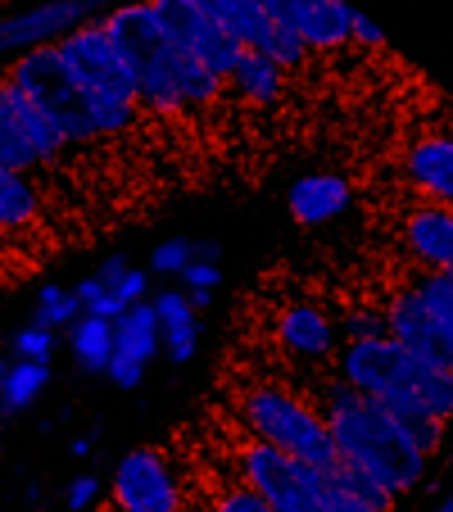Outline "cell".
Returning <instances> with one entry per match:
<instances>
[{"label": "cell", "instance_id": "d6986e66", "mask_svg": "<svg viewBox=\"0 0 453 512\" xmlns=\"http://www.w3.org/2000/svg\"><path fill=\"white\" fill-rule=\"evenodd\" d=\"M408 182L422 191L426 204H444L453 200V141L449 136H422L404 159Z\"/></svg>", "mask_w": 453, "mask_h": 512}, {"label": "cell", "instance_id": "ffe728a7", "mask_svg": "<svg viewBox=\"0 0 453 512\" xmlns=\"http://www.w3.org/2000/svg\"><path fill=\"white\" fill-rule=\"evenodd\" d=\"M68 349H73V358H78L82 372H91V377H105V372H109V358H114V327L82 313V318L68 327Z\"/></svg>", "mask_w": 453, "mask_h": 512}, {"label": "cell", "instance_id": "7402d4cb", "mask_svg": "<svg viewBox=\"0 0 453 512\" xmlns=\"http://www.w3.org/2000/svg\"><path fill=\"white\" fill-rule=\"evenodd\" d=\"M41 218V195L32 177H19L10 168H0V232H19Z\"/></svg>", "mask_w": 453, "mask_h": 512}, {"label": "cell", "instance_id": "7a4b0ae2", "mask_svg": "<svg viewBox=\"0 0 453 512\" xmlns=\"http://www.w3.org/2000/svg\"><path fill=\"white\" fill-rule=\"evenodd\" d=\"M100 28L118 46L127 73L136 87V105L150 114H191L222 96V82L209 78L182 46L164 32L150 5H118V10L100 14Z\"/></svg>", "mask_w": 453, "mask_h": 512}, {"label": "cell", "instance_id": "4dcf8cb0", "mask_svg": "<svg viewBox=\"0 0 453 512\" xmlns=\"http://www.w3.org/2000/svg\"><path fill=\"white\" fill-rule=\"evenodd\" d=\"M209 512H272V508L259 499V494H250V490H245L241 481H232V485H227V490H218V494H213Z\"/></svg>", "mask_w": 453, "mask_h": 512}, {"label": "cell", "instance_id": "8fae6325", "mask_svg": "<svg viewBox=\"0 0 453 512\" xmlns=\"http://www.w3.org/2000/svg\"><path fill=\"white\" fill-rule=\"evenodd\" d=\"M381 318H386V336L404 354H413L417 363H426L435 372H453V322H440L413 290L399 286L386 300Z\"/></svg>", "mask_w": 453, "mask_h": 512}, {"label": "cell", "instance_id": "ba28073f", "mask_svg": "<svg viewBox=\"0 0 453 512\" xmlns=\"http://www.w3.org/2000/svg\"><path fill=\"white\" fill-rule=\"evenodd\" d=\"M150 10L164 23L168 37H173L209 78H218L222 87H227V78H232V68L241 64L245 50L213 23V14L204 10V0H150Z\"/></svg>", "mask_w": 453, "mask_h": 512}, {"label": "cell", "instance_id": "d590c367", "mask_svg": "<svg viewBox=\"0 0 453 512\" xmlns=\"http://www.w3.org/2000/svg\"><path fill=\"white\" fill-rule=\"evenodd\" d=\"M123 272H127V259H123V254H109V259L105 263H100V272H96V281H100V286H114V281L118 277H123Z\"/></svg>", "mask_w": 453, "mask_h": 512}, {"label": "cell", "instance_id": "cb8c5ba5", "mask_svg": "<svg viewBox=\"0 0 453 512\" xmlns=\"http://www.w3.org/2000/svg\"><path fill=\"white\" fill-rule=\"evenodd\" d=\"M404 290H413L417 300H422L440 322H453V268H440V272L417 268Z\"/></svg>", "mask_w": 453, "mask_h": 512}, {"label": "cell", "instance_id": "6da1fadb", "mask_svg": "<svg viewBox=\"0 0 453 512\" xmlns=\"http://www.w3.org/2000/svg\"><path fill=\"white\" fill-rule=\"evenodd\" d=\"M336 381L354 395L372 399L426 458L440 454L444 422L453 413V372H435L417 363L395 340H367V345L336 349Z\"/></svg>", "mask_w": 453, "mask_h": 512}, {"label": "cell", "instance_id": "836d02e7", "mask_svg": "<svg viewBox=\"0 0 453 512\" xmlns=\"http://www.w3.org/2000/svg\"><path fill=\"white\" fill-rule=\"evenodd\" d=\"M349 41H354V46H367V50H381V46H386V28H381L376 19H367L363 10H354V23H349Z\"/></svg>", "mask_w": 453, "mask_h": 512}, {"label": "cell", "instance_id": "8d00e7d4", "mask_svg": "<svg viewBox=\"0 0 453 512\" xmlns=\"http://www.w3.org/2000/svg\"><path fill=\"white\" fill-rule=\"evenodd\" d=\"M222 259V245L218 241H200L195 245V263H218Z\"/></svg>", "mask_w": 453, "mask_h": 512}, {"label": "cell", "instance_id": "ab89813d", "mask_svg": "<svg viewBox=\"0 0 453 512\" xmlns=\"http://www.w3.org/2000/svg\"><path fill=\"white\" fill-rule=\"evenodd\" d=\"M5 372H10V363H5V358H0V381H5Z\"/></svg>", "mask_w": 453, "mask_h": 512}, {"label": "cell", "instance_id": "4fadbf2b", "mask_svg": "<svg viewBox=\"0 0 453 512\" xmlns=\"http://www.w3.org/2000/svg\"><path fill=\"white\" fill-rule=\"evenodd\" d=\"M263 10L286 23L309 55H336L349 46V23H354L349 0H263Z\"/></svg>", "mask_w": 453, "mask_h": 512}, {"label": "cell", "instance_id": "f35d334b", "mask_svg": "<svg viewBox=\"0 0 453 512\" xmlns=\"http://www.w3.org/2000/svg\"><path fill=\"white\" fill-rule=\"evenodd\" d=\"M435 512H453V503H449V499H440V508H435Z\"/></svg>", "mask_w": 453, "mask_h": 512}, {"label": "cell", "instance_id": "83f0119b", "mask_svg": "<svg viewBox=\"0 0 453 512\" xmlns=\"http://www.w3.org/2000/svg\"><path fill=\"white\" fill-rule=\"evenodd\" d=\"M340 345H367V340H386V318L381 309H354L345 313V322H336Z\"/></svg>", "mask_w": 453, "mask_h": 512}, {"label": "cell", "instance_id": "74e56055", "mask_svg": "<svg viewBox=\"0 0 453 512\" xmlns=\"http://www.w3.org/2000/svg\"><path fill=\"white\" fill-rule=\"evenodd\" d=\"M73 458H91V449H96V440H91V435H78V440H73Z\"/></svg>", "mask_w": 453, "mask_h": 512}, {"label": "cell", "instance_id": "ac0fdd59", "mask_svg": "<svg viewBox=\"0 0 453 512\" xmlns=\"http://www.w3.org/2000/svg\"><path fill=\"white\" fill-rule=\"evenodd\" d=\"M150 309H155L159 349L168 354V363L173 368L191 363L195 349H200V313L186 304V290H159L155 300H150Z\"/></svg>", "mask_w": 453, "mask_h": 512}, {"label": "cell", "instance_id": "9c48e42d", "mask_svg": "<svg viewBox=\"0 0 453 512\" xmlns=\"http://www.w3.org/2000/svg\"><path fill=\"white\" fill-rule=\"evenodd\" d=\"M109 499L118 512H182L186 494L177 472L159 449H132L114 463L109 476Z\"/></svg>", "mask_w": 453, "mask_h": 512}, {"label": "cell", "instance_id": "277c9868", "mask_svg": "<svg viewBox=\"0 0 453 512\" xmlns=\"http://www.w3.org/2000/svg\"><path fill=\"white\" fill-rule=\"evenodd\" d=\"M0 82L14 91L19 100H28L41 118L50 123V132L68 145H87L100 141V136H114L96 105L87 100V91L73 82V73L64 68V59L55 55V46H37L28 55L10 59Z\"/></svg>", "mask_w": 453, "mask_h": 512}, {"label": "cell", "instance_id": "f1b7e54d", "mask_svg": "<svg viewBox=\"0 0 453 512\" xmlns=\"http://www.w3.org/2000/svg\"><path fill=\"white\" fill-rule=\"evenodd\" d=\"M50 354H55V331L28 322V327L14 336V358H19V363H50Z\"/></svg>", "mask_w": 453, "mask_h": 512}, {"label": "cell", "instance_id": "603a6c76", "mask_svg": "<svg viewBox=\"0 0 453 512\" xmlns=\"http://www.w3.org/2000/svg\"><path fill=\"white\" fill-rule=\"evenodd\" d=\"M46 386H50V363H19L14 358L5 381H0V417H19L23 408L37 404Z\"/></svg>", "mask_w": 453, "mask_h": 512}, {"label": "cell", "instance_id": "8992f818", "mask_svg": "<svg viewBox=\"0 0 453 512\" xmlns=\"http://www.w3.org/2000/svg\"><path fill=\"white\" fill-rule=\"evenodd\" d=\"M55 55L64 59V68L73 73V82L87 91L91 105L105 114L109 132L114 136L132 132L136 118H141V105H136V87H132V73H127L123 55H118V46L109 41V32L100 28V14L87 19L82 28L64 32V37L55 41Z\"/></svg>", "mask_w": 453, "mask_h": 512}, {"label": "cell", "instance_id": "5bb4252c", "mask_svg": "<svg viewBox=\"0 0 453 512\" xmlns=\"http://www.w3.org/2000/svg\"><path fill=\"white\" fill-rule=\"evenodd\" d=\"M155 358H159V322H155L150 300H145V304H132V309L114 322V358H109L105 377L114 381L118 390H136Z\"/></svg>", "mask_w": 453, "mask_h": 512}, {"label": "cell", "instance_id": "4316f807", "mask_svg": "<svg viewBox=\"0 0 453 512\" xmlns=\"http://www.w3.org/2000/svg\"><path fill=\"white\" fill-rule=\"evenodd\" d=\"M191 263H195V241L168 236V241L155 245V254H150V268H145V272H155V277H182Z\"/></svg>", "mask_w": 453, "mask_h": 512}, {"label": "cell", "instance_id": "2e32d148", "mask_svg": "<svg viewBox=\"0 0 453 512\" xmlns=\"http://www.w3.org/2000/svg\"><path fill=\"white\" fill-rule=\"evenodd\" d=\"M354 200V186L340 173H304L286 195V209L299 227H327L331 218L349 209Z\"/></svg>", "mask_w": 453, "mask_h": 512}, {"label": "cell", "instance_id": "f546056e", "mask_svg": "<svg viewBox=\"0 0 453 512\" xmlns=\"http://www.w3.org/2000/svg\"><path fill=\"white\" fill-rule=\"evenodd\" d=\"M109 295H114L123 309H132V304H145V300H150V272L127 263V272L114 281V286H109Z\"/></svg>", "mask_w": 453, "mask_h": 512}, {"label": "cell", "instance_id": "30bf717a", "mask_svg": "<svg viewBox=\"0 0 453 512\" xmlns=\"http://www.w3.org/2000/svg\"><path fill=\"white\" fill-rule=\"evenodd\" d=\"M59 155H64V141L50 132L46 118L0 82V168L28 177L37 168H50Z\"/></svg>", "mask_w": 453, "mask_h": 512}, {"label": "cell", "instance_id": "3957f363", "mask_svg": "<svg viewBox=\"0 0 453 512\" xmlns=\"http://www.w3.org/2000/svg\"><path fill=\"white\" fill-rule=\"evenodd\" d=\"M313 408H318V417L327 422L336 463L372 476V481L381 485V490H390L395 499L426 481L431 458H426L422 449H413V440H408L372 399L354 395L349 386H340V381L331 377V381H318V404Z\"/></svg>", "mask_w": 453, "mask_h": 512}, {"label": "cell", "instance_id": "d4e9b609", "mask_svg": "<svg viewBox=\"0 0 453 512\" xmlns=\"http://www.w3.org/2000/svg\"><path fill=\"white\" fill-rule=\"evenodd\" d=\"M82 318V309H78V300H73V290L68 286H41L37 290V327H46V331H68L73 322Z\"/></svg>", "mask_w": 453, "mask_h": 512}, {"label": "cell", "instance_id": "d6a6232c", "mask_svg": "<svg viewBox=\"0 0 453 512\" xmlns=\"http://www.w3.org/2000/svg\"><path fill=\"white\" fill-rule=\"evenodd\" d=\"M318 499H322V512H372L367 503H358L354 494L340 490V485L331 481L327 472H322V494H318Z\"/></svg>", "mask_w": 453, "mask_h": 512}, {"label": "cell", "instance_id": "44dd1931", "mask_svg": "<svg viewBox=\"0 0 453 512\" xmlns=\"http://www.w3.org/2000/svg\"><path fill=\"white\" fill-rule=\"evenodd\" d=\"M227 82H232L236 96L250 100V105H277L281 91H286V73H281L277 64H268L263 55H250V50L241 55V64L232 68Z\"/></svg>", "mask_w": 453, "mask_h": 512}, {"label": "cell", "instance_id": "1f68e13d", "mask_svg": "<svg viewBox=\"0 0 453 512\" xmlns=\"http://www.w3.org/2000/svg\"><path fill=\"white\" fill-rule=\"evenodd\" d=\"M96 499H100V476H96V472H82V476H73V481H68L64 503H68L73 512H87Z\"/></svg>", "mask_w": 453, "mask_h": 512}, {"label": "cell", "instance_id": "5b68a950", "mask_svg": "<svg viewBox=\"0 0 453 512\" xmlns=\"http://www.w3.org/2000/svg\"><path fill=\"white\" fill-rule=\"evenodd\" d=\"M241 413L245 431H250L254 445H268L277 454H286L290 463H304V467H318L327 472L336 463V449H331V435L327 422L318 417L313 399L295 395L286 386H250L236 404Z\"/></svg>", "mask_w": 453, "mask_h": 512}, {"label": "cell", "instance_id": "9a60e30c", "mask_svg": "<svg viewBox=\"0 0 453 512\" xmlns=\"http://www.w3.org/2000/svg\"><path fill=\"white\" fill-rule=\"evenodd\" d=\"M277 340L286 354L304 358V363H327V358H336V349H340L336 322H331L318 304H290V309H281Z\"/></svg>", "mask_w": 453, "mask_h": 512}, {"label": "cell", "instance_id": "e575fe53", "mask_svg": "<svg viewBox=\"0 0 453 512\" xmlns=\"http://www.w3.org/2000/svg\"><path fill=\"white\" fill-rule=\"evenodd\" d=\"M182 286H186V295H191V290H218L222 263H191V268L182 272Z\"/></svg>", "mask_w": 453, "mask_h": 512}, {"label": "cell", "instance_id": "52a82bcc", "mask_svg": "<svg viewBox=\"0 0 453 512\" xmlns=\"http://www.w3.org/2000/svg\"><path fill=\"white\" fill-rule=\"evenodd\" d=\"M204 10L213 14V23H218L241 50L263 55L268 64H277L281 73H304L309 50L299 46V37L286 28V23L272 19V14L263 10V0H204Z\"/></svg>", "mask_w": 453, "mask_h": 512}, {"label": "cell", "instance_id": "e0dca14e", "mask_svg": "<svg viewBox=\"0 0 453 512\" xmlns=\"http://www.w3.org/2000/svg\"><path fill=\"white\" fill-rule=\"evenodd\" d=\"M404 250L422 272H440L453 263V213L444 204H417L404 218Z\"/></svg>", "mask_w": 453, "mask_h": 512}, {"label": "cell", "instance_id": "484cf974", "mask_svg": "<svg viewBox=\"0 0 453 512\" xmlns=\"http://www.w3.org/2000/svg\"><path fill=\"white\" fill-rule=\"evenodd\" d=\"M327 476H331V481H336L345 494H354L358 503H367L372 512H395V503H399V499H395L390 490H381V485H376L372 476L354 472V467H345V463H331V467H327Z\"/></svg>", "mask_w": 453, "mask_h": 512}, {"label": "cell", "instance_id": "7c38bea8", "mask_svg": "<svg viewBox=\"0 0 453 512\" xmlns=\"http://www.w3.org/2000/svg\"><path fill=\"white\" fill-rule=\"evenodd\" d=\"M96 10V0H50V5H28V10L5 14L0 19V64H10L37 46H55L64 32L96 19Z\"/></svg>", "mask_w": 453, "mask_h": 512}]
</instances>
